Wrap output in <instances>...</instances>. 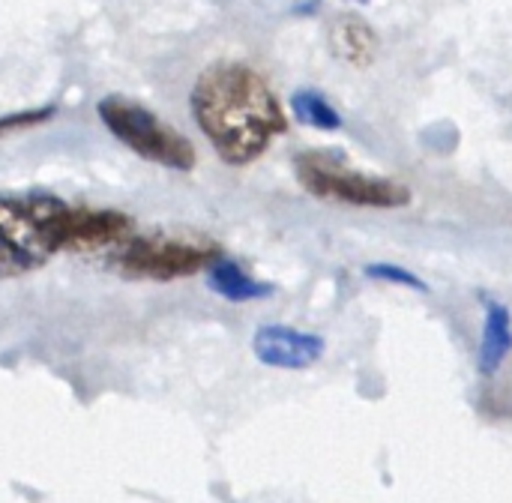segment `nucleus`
Returning <instances> with one entry per match:
<instances>
[{
    "label": "nucleus",
    "mask_w": 512,
    "mask_h": 503,
    "mask_svg": "<svg viewBox=\"0 0 512 503\" xmlns=\"http://www.w3.org/2000/svg\"><path fill=\"white\" fill-rule=\"evenodd\" d=\"M363 273H366L369 279H375V282L405 285V288H411V291H429V285H426L420 276H414L411 270H405V267H393V264H369Z\"/></svg>",
    "instance_id": "f8f14e48"
},
{
    "label": "nucleus",
    "mask_w": 512,
    "mask_h": 503,
    "mask_svg": "<svg viewBox=\"0 0 512 503\" xmlns=\"http://www.w3.org/2000/svg\"><path fill=\"white\" fill-rule=\"evenodd\" d=\"M327 342L315 333L288 327V324H261L252 336V351L258 363L270 369L300 372L312 369L324 357Z\"/></svg>",
    "instance_id": "0eeeda50"
},
{
    "label": "nucleus",
    "mask_w": 512,
    "mask_h": 503,
    "mask_svg": "<svg viewBox=\"0 0 512 503\" xmlns=\"http://www.w3.org/2000/svg\"><path fill=\"white\" fill-rule=\"evenodd\" d=\"M222 255L225 252L207 237L135 231L105 258V264L129 282H177L207 273Z\"/></svg>",
    "instance_id": "7ed1b4c3"
},
{
    "label": "nucleus",
    "mask_w": 512,
    "mask_h": 503,
    "mask_svg": "<svg viewBox=\"0 0 512 503\" xmlns=\"http://www.w3.org/2000/svg\"><path fill=\"white\" fill-rule=\"evenodd\" d=\"M207 288L228 303H255V300H264L273 294L270 282L255 279L252 273H246L237 261L225 258V255L207 270Z\"/></svg>",
    "instance_id": "1a4fd4ad"
},
{
    "label": "nucleus",
    "mask_w": 512,
    "mask_h": 503,
    "mask_svg": "<svg viewBox=\"0 0 512 503\" xmlns=\"http://www.w3.org/2000/svg\"><path fill=\"white\" fill-rule=\"evenodd\" d=\"M69 210L54 192L0 195V282L36 273L66 252Z\"/></svg>",
    "instance_id": "f03ea898"
},
{
    "label": "nucleus",
    "mask_w": 512,
    "mask_h": 503,
    "mask_svg": "<svg viewBox=\"0 0 512 503\" xmlns=\"http://www.w3.org/2000/svg\"><path fill=\"white\" fill-rule=\"evenodd\" d=\"M336 33L342 36V54L348 57V60H357V63H363V60H369L372 57V48H375V36H372V30L360 21V18H345L339 27H336Z\"/></svg>",
    "instance_id": "9b49d317"
},
{
    "label": "nucleus",
    "mask_w": 512,
    "mask_h": 503,
    "mask_svg": "<svg viewBox=\"0 0 512 503\" xmlns=\"http://www.w3.org/2000/svg\"><path fill=\"white\" fill-rule=\"evenodd\" d=\"M54 105H45V108H30V111H15V114H6L0 117V135H9V132H18V129H30V126H39L45 120L54 117Z\"/></svg>",
    "instance_id": "ddd939ff"
},
{
    "label": "nucleus",
    "mask_w": 512,
    "mask_h": 503,
    "mask_svg": "<svg viewBox=\"0 0 512 503\" xmlns=\"http://www.w3.org/2000/svg\"><path fill=\"white\" fill-rule=\"evenodd\" d=\"M294 171L300 186L321 201H339V204L372 207V210H399L411 204V189L405 183L357 171L333 153H321V150L300 153L294 159Z\"/></svg>",
    "instance_id": "20e7f679"
},
{
    "label": "nucleus",
    "mask_w": 512,
    "mask_h": 503,
    "mask_svg": "<svg viewBox=\"0 0 512 503\" xmlns=\"http://www.w3.org/2000/svg\"><path fill=\"white\" fill-rule=\"evenodd\" d=\"M291 108H294L297 120L306 123V126H312V129H324V132L342 129L339 111L327 102V96H321L315 90H297L291 96Z\"/></svg>",
    "instance_id": "9d476101"
},
{
    "label": "nucleus",
    "mask_w": 512,
    "mask_h": 503,
    "mask_svg": "<svg viewBox=\"0 0 512 503\" xmlns=\"http://www.w3.org/2000/svg\"><path fill=\"white\" fill-rule=\"evenodd\" d=\"M132 216L114 207H81L72 204L66 222V252L72 255H99L108 258L135 234Z\"/></svg>",
    "instance_id": "423d86ee"
},
{
    "label": "nucleus",
    "mask_w": 512,
    "mask_h": 503,
    "mask_svg": "<svg viewBox=\"0 0 512 503\" xmlns=\"http://www.w3.org/2000/svg\"><path fill=\"white\" fill-rule=\"evenodd\" d=\"M99 120L105 123V129L126 144L135 156L171 168V171H192L198 156L192 141L177 132L174 126H168L162 117H156L150 108L126 99V96H105L99 102Z\"/></svg>",
    "instance_id": "39448f33"
},
{
    "label": "nucleus",
    "mask_w": 512,
    "mask_h": 503,
    "mask_svg": "<svg viewBox=\"0 0 512 503\" xmlns=\"http://www.w3.org/2000/svg\"><path fill=\"white\" fill-rule=\"evenodd\" d=\"M192 117L225 165L243 168L288 132V117L273 87L252 66L219 60L207 66L189 96Z\"/></svg>",
    "instance_id": "f257e3e1"
},
{
    "label": "nucleus",
    "mask_w": 512,
    "mask_h": 503,
    "mask_svg": "<svg viewBox=\"0 0 512 503\" xmlns=\"http://www.w3.org/2000/svg\"><path fill=\"white\" fill-rule=\"evenodd\" d=\"M512 351V315L510 309L498 300L486 303V318H483V336H480V354H477V369L483 378H492L507 354Z\"/></svg>",
    "instance_id": "6e6552de"
}]
</instances>
